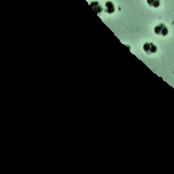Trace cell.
<instances>
[{
  "label": "cell",
  "instance_id": "6da1fadb",
  "mask_svg": "<svg viewBox=\"0 0 174 174\" xmlns=\"http://www.w3.org/2000/svg\"><path fill=\"white\" fill-rule=\"evenodd\" d=\"M154 33L158 35V36H166L169 34V28H167V26L165 24L159 23V24H157L154 27Z\"/></svg>",
  "mask_w": 174,
  "mask_h": 174
},
{
  "label": "cell",
  "instance_id": "3957f363",
  "mask_svg": "<svg viewBox=\"0 0 174 174\" xmlns=\"http://www.w3.org/2000/svg\"><path fill=\"white\" fill-rule=\"evenodd\" d=\"M104 10L106 11L107 14H113L115 11V5L112 1H106L104 5Z\"/></svg>",
  "mask_w": 174,
  "mask_h": 174
},
{
  "label": "cell",
  "instance_id": "277c9868",
  "mask_svg": "<svg viewBox=\"0 0 174 174\" xmlns=\"http://www.w3.org/2000/svg\"><path fill=\"white\" fill-rule=\"evenodd\" d=\"M90 7L94 9V11H95L96 14H101L102 10H103V8H102V6L100 5V2H97V1H92L90 2Z\"/></svg>",
  "mask_w": 174,
  "mask_h": 174
},
{
  "label": "cell",
  "instance_id": "7a4b0ae2",
  "mask_svg": "<svg viewBox=\"0 0 174 174\" xmlns=\"http://www.w3.org/2000/svg\"><path fill=\"white\" fill-rule=\"evenodd\" d=\"M142 49H144V51H145V53L149 54V56H152V54H154V53H156L157 46L154 44L153 42H146L145 44L142 45Z\"/></svg>",
  "mask_w": 174,
  "mask_h": 174
},
{
  "label": "cell",
  "instance_id": "5b68a950",
  "mask_svg": "<svg viewBox=\"0 0 174 174\" xmlns=\"http://www.w3.org/2000/svg\"><path fill=\"white\" fill-rule=\"evenodd\" d=\"M147 4L153 8H158L161 6V0H147Z\"/></svg>",
  "mask_w": 174,
  "mask_h": 174
}]
</instances>
